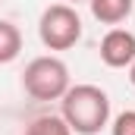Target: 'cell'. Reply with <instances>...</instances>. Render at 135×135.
<instances>
[{"label": "cell", "mask_w": 135, "mask_h": 135, "mask_svg": "<svg viewBox=\"0 0 135 135\" xmlns=\"http://www.w3.org/2000/svg\"><path fill=\"white\" fill-rule=\"evenodd\" d=\"M101 60L110 69H126L135 63V35L129 28H110L101 41Z\"/></svg>", "instance_id": "4"}, {"label": "cell", "mask_w": 135, "mask_h": 135, "mask_svg": "<svg viewBox=\"0 0 135 135\" xmlns=\"http://www.w3.org/2000/svg\"><path fill=\"white\" fill-rule=\"evenodd\" d=\"M88 6H91V16H94L101 25H113V28H116L119 22L129 19L135 0H88Z\"/></svg>", "instance_id": "5"}, {"label": "cell", "mask_w": 135, "mask_h": 135, "mask_svg": "<svg viewBox=\"0 0 135 135\" xmlns=\"http://www.w3.org/2000/svg\"><path fill=\"white\" fill-rule=\"evenodd\" d=\"M19 54H22V32L9 19H0V66L13 63Z\"/></svg>", "instance_id": "6"}, {"label": "cell", "mask_w": 135, "mask_h": 135, "mask_svg": "<svg viewBox=\"0 0 135 135\" xmlns=\"http://www.w3.org/2000/svg\"><path fill=\"white\" fill-rule=\"evenodd\" d=\"M60 116L72 135H98L110 126V98L98 85H69L60 98Z\"/></svg>", "instance_id": "1"}, {"label": "cell", "mask_w": 135, "mask_h": 135, "mask_svg": "<svg viewBox=\"0 0 135 135\" xmlns=\"http://www.w3.org/2000/svg\"><path fill=\"white\" fill-rule=\"evenodd\" d=\"M38 38L47 50H69L82 41V19L72 3H50L38 19Z\"/></svg>", "instance_id": "3"}, {"label": "cell", "mask_w": 135, "mask_h": 135, "mask_svg": "<svg viewBox=\"0 0 135 135\" xmlns=\"http://www.w3.org/2000/svg\"><path fill=\"white\" fill-rule=\"evenodd\" d=\"M0 3H3V0H0Z\"/></svg>", "instance_id": "11"}, {"label": "cell", "mask_w": 135, "mask_h": 135, "mask_svg": "<svg viewBox=\"0 0 135 135\" xmlns=\"http://www.w3.org/2000/svg\"><path fill=\"white\" fill-rule=\"evenodd\" d=\"M129 82H132V88H135V63L129 66Z\"/></svg>", "instance_id": "9"}, {"label": "cell", "mask_w": 135, "mask_h": 135, "mask_svg": "<svg viewBox=\"0 0 135 135\" xmlns=\"http://www.w3.org/2000/svg\"><path fill=\"white\" fill-rule=\"evenodd\" d=\"M22 135H72V129L66 126V119H63V116L47 113V116L32 119V123L25 126V132H22Z\"/></svg>", "instance_id": "7"}, {"label": "cell", "mask_w": 135, "mask_h": 135, "mask_svg": "<svg viewBox=\"0 0 135 135\" xmlns=\"http://www.w3.org/2000/svg\"><path fill=\"white\" fill-rule=\"evenodd\" d=\"M110 132H113V135H135V110L116 113L113 123H110Z\"/></svg>", "instance_id": "8"}, {"label": "cell", "mask_w": 135, "mask_h": 135, "mask_svg": "<svg viewBox=\"0 0 135 135\" xmlns=\"http://www.w3.org/2000/svg\"><path fill=\"white\" fill-rule=\"evenodd\" d=\"M22 88L32 101H60L69 88V66L54 54L35 57L22 72Z\"/></svg>", "instance_id": "2"}, {"label": "cell", "mask_w": 135, "mask_h": 135, "mask_svg": "<svg viewBox=\"0 0 135 135\" xmlns=\"http://www.w3.org/2000/svg\"><path fill=\"white\" fill-rule=\"evenodd\" d=\"M66 3H88V0H66Z\"/></svg>", "instance_id": "10"}]
</instances>
